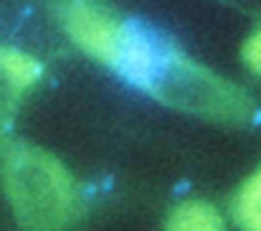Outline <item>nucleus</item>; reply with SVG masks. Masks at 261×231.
<instances>
[{
    "label": "nucleus",
    "mask_w": 261,
    "mask_h": 231,
    "mask_svg": "<svg viewBox=\"0 0 261 231\" xmlns=\"http://www.w3.org/2000/svg\"><path fill=\"white\" fill-rule=\"evenodd\" d=\"M163 231H226V221L216 206L205 201H185L170 211Z\"/></svg>",
    "instance_id": "nucleus-5"
},
{
    "label": "nucleus",
    "mask_w": 261,
    "mask_h": 231,
    "mask_svg": "<svg viewBox=\"0 0 261 231\" xmlns=\"http://www.w3.org/2000/svg\"><path fill=\"white\" fill-rule=\"evenodd\" d=\"M142 91L170 109L218 125H249L256 117V102L249 91L193 61L168 41L163 43L152 77Z\"/></svg>",
    "instance_id": "nucleus-3"
},
{
    "label": "nucleus",
    "mask_w": 261,
    "mask_h": 231,
    "mask_svg": "<svg viewBox=\"0 0 261 231\" xmlns=\"http://www.w3.org/2000/svg\"><path fill=\"white\" fill-rule=\"evenodd\" d=\"M0 188L23 231H69L82 216V188L54 153L15 143L0 155Z\"/></svg>",
    "instance_id": "nucleus-1"
},
{
    "label": "nucleus",
    "mask_w": 261,
    "mask_h": 231,
    "mask_svg": "<svg viewBox=\"0 0 261 231\" xmlns=\"http://www.w3.org/2000/svg\"><path fill=\"white\" fill-rule=\"evenodd\" d=\"M59 18L87 56L140 89L147 86L165 43L160 36L124 20L104 0H61Z\"/></svg>",
    "instance_id": "nucleus-2"
},
{
    "label": "nucleus",
    "mask_w": 261,
    "mask_h": 231,
    "mask_svg": "<svg viewBox=\"0 0 261 231\" xmlns=\"http://www.w3.org/2000/svg\"><path fill=\"white\" fill-rule=\"evenodd\" d=\"M43 66L23 49L0 46V137L10 130L25 94L38 84Z\"/></svg>",
    "instance_id": "nucleus-4"
},
{
    "label": "nucleus",
    "mask_w": 261,
    "mask_h": 231,
    "mask_svg": "<svg viewBox=\"0 0 261 231\" xmlns=\"http://www.w3.org/2000/svg\"><path fill=\"white\" fill-rule=\"evenodd\" d=\"M231 216L241 231H261V165L236 191Z\"/></svg>",
    "instance_id": "nucleus-6"
},
{
    "label": "nucleus",
    "mask_w": 261,
    "mask_h": 231,
    "mask_svg": "<svg viewBox=\"0 0 261 231\" xmlns=\"http://www.w3.org/2000/svg\"><path fill=\"white\" fill-rule=\"evenodd\" d=\"M241 59H244V64H246L249 72H254L256 77H261V28H256V31L244 41Z\"/></svg>",
    "instance_id": "nucleus-7"
}]
</instances>
